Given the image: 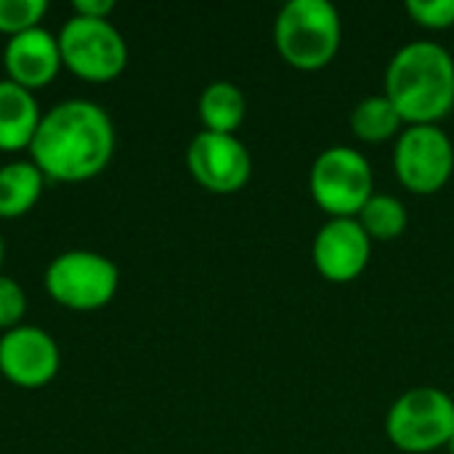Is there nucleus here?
<instances>
[{
	"label": "nucleus",
	"mask_w": 454,
	"mask_h": 454,
	"mask_svg": "<svg viewBox=\"0 0 454 454\" xmlns=\"http://www.w3.org/2000/svg\"><path fill=\"white\" fill-rule=\"evenodd\" d=\"M404 125H407L404 117L399 114V109L391 104L386 93L364 96L351 109V130L364 144H383V141L399 138Z\"/></svg>",
	"instance_id": "obj_16"
},
{
	"label": "nucleus",
	"mask_w": 454,
	"mask_h": 454,
	"mask_svg": "<svg viewBox=\"0 0 454 454\" xmlns=\"http://www.w3.org/2000/svg\"><path fill=\"white\" fill-rule=\"evenodd\" d=\"M343 21L330 0H290L274 19L277 53L301 72L325 69L340 48Z\"/></svg>",
	"instance_id": "obj_3"
},
{
	"label": "nucleus",
	"mask_w": 454,
	"mask_h": 454,
	"mask_svg": "<svg viewBox=\"0 0 454 454\" xmlns=\"http://www.w3.org/2000/svg\"><path fill=\"white\" fill-rule=\"evenodd\" d=\"M61 367L56 340L29 325H19L0 338V372L16 388H45Z\"/></svg>",
	"instance_id": "obj_11"
},
{
	"label": "nucleus",
	"mask_w": 454,
	"mask_h": 454,
	"mask_svg": "<svg viewBox=\"0 0 454 454\" xmlns=\"http://www.w3.org/2000/svg\"><path fill=\"white\" fill-rule=\"evenodd\" d=\"M74 13L85 19H109L114 11V0H74Z\"/></svg>",
	"instance_id": "obj_21"
},
{
	"label": "nucleus",
	"mask_w": 454,
	"mask_h": 454,
	"mask_svg": "<svg viewBox=\"0 0 454 454\" xmlns=\"http://www.w3.org/2000/svg\"><path fill=\"white\" fill-rule=\"evenodd\" d=\"M117 287L120 269L93 250H67L45 269L48 295L69 311H98L112 303Z\"/></svg>",
	"instance_id": "obj_7"
},
{
	"label": "nucleus",
	"mask_w": 454,
	"mask_h": 454,
	"mask_svg": "<svg viewBox=\"0 0 454 454\" xmlns=\"http://www.w3.org/2000/svg\"><path fill=\"white\" fill-rule=\"evenodd\" d=\"M3 64H5L8 80L32 93L51 85L59 69L64 67L56 35H51L43 27L8 37L5 51H3Z\"/></svg>",
	"instance_id": "obj_12"
},
{
	"label": "nucleus",
	"mask_w": 454,
	"mask_h": 454,
	"mask_svg": "<svg viewBox=\"0 0 454 454\" xmlns=\"http://www.w3.org/2000/svg\"><path fill=\"white\" fill-rule=\"evenodd\" d=\"M197 112H200L205 130L237 136V130L247 114V101H245V93L234 82L215 80V82L205 85V90L200 93Z\"/></svg>",
	"instance_id": "obj_14"
},
{
	"label": "nucleus",
	"mask_w": 454,
	"mask_h": 454,
	"mask_svg": "<svg viewBox=\"0 0 454 454\" xmlns=\"http://www.w3.org/2000/svg\"><path fill=\"white\" fill-rule=\"evenodd\" d=\"M356 221L362 223V229L367 231V237L372 242H391V239H399L407 231L410 213H407V207H404V202L399 197L375 192L367 200V205L359 210Z\"/></svg>",
	"instance_id": "obj_17"
},
{
	"label": "nucleus",
	"mask_w": 454,
	"mask_h": 454,
	"mask_svg": "<svg viewBox=\"0 0 454 454\" xmlns=\"http://www.w3.org/2000/svg\"><path fill=\"white\" fill-rule=\"evenodd\" d=\"M48 13L45 0H0V32L16 37L40 27L43 16Z\"/></svg>",
	"instance_id": "obj_18"
},
{
	"label": "nucleus",
	"mask_w": 454,
	"mask_h": 454,
	"mask_svg": "<svg viewBox=\"0 0 454 454\" xmlns=\"http://www.w3.org/2000/svg\"><path fill=\"white\" fill-rule=\"evenodd\" d=\"M40 120L43 114L35 93L8 77L0 80V152L29 149Z\"/></svg>",
	"instance_id": "obj_13"
},
{
	"label": "nucleus",
	"mask_w": 454,
	"mask_h": 454,
	"mask_svg": "<svg viewBox=\"0 0 454 454\" xmlns=\"http://www.w3.org/2000/svg\"><path fill=\"white\" fill-rule=\"evenodd\" d=\"M27 314V295L19 282L0 274V330H13Z\"/></svg>",
	"instance_id": "obj_20"
},
{
	"label": "nucleus",
	"mask_w": 454,
	"mask_h": 454,
	"mask_svg": "<svg viewBox=\"0 0 454 454\" xmlns=\"http://www.w3.org/2000/svg\"><path fill=\"white\" fill-rule=\"evenodd\" d=\"M114 141V125L98 104L69 98L43 114L29 154L45 178L80 184L96 178L109 165Z\"/></svg>",
	"instance_id": "obj_1"
},
{
	"label": "nucleus",
	"mask_w": 454,
	"mask_h": 454,
	"mask_svg": "<svg viewBox=\"0 0 454 454\" xmlns=\"http://www.w3.org/2000/svg\"><path fill=\"white\" fill-rule=\"evenodd\" d=\"M404 11L423 29H450L454 27V0H407Z\"/></svg>",
	"instance_id": "obj_19"
},
{
	"label": "nucleus",
	"mask_w": 454,
	"mask_h": 454,
	"mask_svg": "<svg viewBox=\"0 0 454 454\" xmlns=\"http://www.w3.org/2000/svg\"><path fill=\"white\" fill-rule=\"evenodd\" d=\"M447 452L454 454V434H452V439H450V444H447Z\"/></svg>",
	"instance_id": "obj_23"
},
{
	"label": "nucleus",
	"mask_w": 454,
	"mask_h": 454,
	"mask_svg": "<svg viewBox=\"0 0 454 454\" xmlns=\"http://www.w3.org/2000/svg\"><path fill=\"white\" fill-rule=\"evenodd\" d=\"M311 258L322 279L348 285L370 266L372 239L356 218H327L314 234Z\"/></svg>",
	"instance_id": "obj_10"
},
{
	"label": "nucleus",
	"mask_w": 454,
	"mask_h": 454,
	"mask_svg": "<svg viewBox=\"0 0 454 454\" xmlns=\"http://www.w3.org/2000/svg\"><path fill=\"white\" fill-rule=\"evenodd\" d=\"M394 170L404 189L428 197L454 173V144L439 125H407L394 144Z\"/></svg>",
	"instance_id": "obj_8"
},
{
	"label": "nucleus",
	"mask_w": 454,
	"mask_h": 454,
	"mask_svg": "<svg viewBox=\"0 0 454 454\" xmlns=\"http://www.w3.org/2000/svg\"><path fill=\"white\" fill-rule=\"evenodd\" d=\"M309 189L327 218H356L375 194L372 165L359 149L330 146L314 160Z\"/></svg>",
	"instance_id": "obj_5"
},
{
	"label": "nucleus",
	"mask_w": 454,
	"mask_h": 454,
	"mask_svg": "<svg viewBox=\"0 0 454 454\" xmlns=\"http://www.w3.org/2000/svg\"><path fill=\"white\" fill-rule=\"evenodd\" d=\"M45 176L35 162H8L0 168V218L13 221L27 215L43 197Z\"/></svg>",
	"instance_id": "obj_15"
},
{
	"label": "nucleus",
	"mask_w": 454,
	"mask_h": 454,
	"mask_svg": "<svg viewBox=\"0 0 454 454\" xmlns=\"http://www.w3.org/2000/svg\"><path fill=\"white\" fill-rule=\"evenodd\" d=\"M192 178L213 194H234L253 176V157L237 136L200 130L186 149Z\"/></svg>",
	"instance_id": "obj_9"
},
{
	"label": "nucleus",
	"mask_w": 454,
	"mask_h": 454,
	"mask_svg": "<svg viewBox=\"0 0 454 454\" xmlns=\"http://www.w3.org/2000/svg\"><path fill=\"white\" fill-rule=\"evenodd\" d=\"M383 85L407 125H439L454 109V56L431 40L407 43L391 56Z\"/></svg>",
	"instance_id": "obj_2"
},
{
	"label": "nucleus",
	"mask_w": 454,
	"mask_h": 454,
	"mask_svg": "<svg viewBox=\"0 0 454 454\" xmlns=\"http://www.w3.org/2000/svg\"><path fill=\"white\" fill-rule=\"evenodd\" d=\"M3 255H5V245H3V237H0V266H3Z\"/></svg>",
	"instance_id": "obj_22"
},
{
	"label": "nucleus",
	"mask_w": 454,
	"mask_h": 454,
	"mask_svg": "<svg viewBox=\"0 0 454 454\" xmlns=\"http://www.w3.org/2000/svg\"><path fill=\"white\" fill-rule=\"evenodd\" d=\"M61 64L90 82H109L128 67V43L109 19L72 13L56 35Z\"/></svg>",
	"instance_id": "obj_6"
},
{
	"label": "nucleus",
	"mask_w": 454,
	"mask_h": 454,
	"mask_svg": "<svg viewBox=\"0 0 454 454\" xmlns=\"http://www.w3.org/2000/svg\"><path fill=\"white\" fill-rule=\"evenodd\" d=\"M454 434V399L434 386L402 394L386 415V436L399 452L431 454L447 450Z\"/></svg>",
	"instance_id": "obj_4"
}]
</instances>
